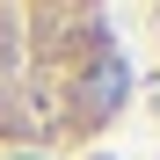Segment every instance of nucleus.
Here are the masks:
<instances>
[{
    "label": "nucleus",
    "mask_w": 160,
    "mask_h": 160,
    "mask_svg": "<svg viewBox=\"0 0 160 160\" xmlns=\"http://www.w3.org/2000/svg\"><path fill=\"white\" fill-rule=\"evenodd\" d=\"M153 37H160V8H153Z\"/></svg>",
    "instance_id": "obj_2"
},
{
    "label": "nucleus",
    "mask_w": 160,
    "mask_h": 160,
    "mask_svg": "<svg viewBox=\"0 0 160 160\" xmlns=\"http://www.w3.org/2000/svg\"><path fill=\"white\" fill-rule=\"evenodd\" d=\"M131 109V58L109 8L0 0V153H73Z\"/></svg>",
    "instance_id": "obj_1"
}]
</instances>
